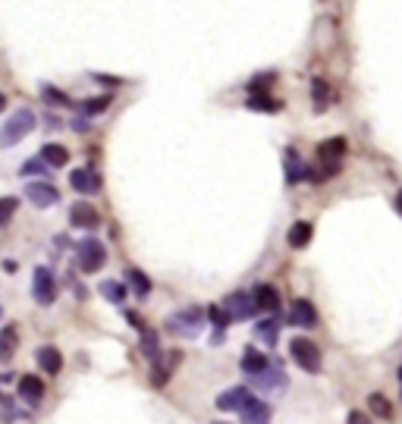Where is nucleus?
<instances>
[{"instance_id":"nucleus-20","label":"nucleus","mask_w":402,"mask_h":424,"mask_svg":"<svg viewBox=\"0 0 402 424\" xmlns=\"http://www.w3.org/2000/svg\"><path fill=\"white\" fill-rule=\"evenodd\" d=\"M19 346V333H16V324H7V327L0 330V362H10Z\"/></svg>"},{"instance_id":"nucleus-32","label":"nucleus","mask_w":402,"mask_h":424,"mask_svg":"<svg viewBox=\"0 0 402 424\" xmlns=\"http://www.w3.org/2000/svg\"><path fill=\"white\" fill-rule=\"evenodd\" d=\"M110 101H113V95H98L95 101H85V104H82V110L91 117V113H101V110H107V107H110Z\"/></svg>"},{"instance_id":"nucleus-37","label":"nucleus","mask_w":402,"mask_h":424,"mask_svg":"<svg viewBox=\"0 0 402 424\" xmlns=\"http://www.w3.org/2000/svg\"><path fill=\"white\" fill-rule=\"evenodd\" d=\"M89 126H91V123H85V120H73V129H75V132H85Z\"/></svg>"},{"instance_id":"nucleus-12","label":"nucleus","mask_w":402,"mask_h":424,"mask_svg":"<svg viewBox=\"0 0 402 424\" xmlns=\"http://www.w3.org/2000/svg\"><path fill=\"white\" fill-rule=\"evenodd\" d=\"M16 393H19V399H26L28 405H38L44 396V383L35 374H22L19 383H16Z\"/></svg>"},{"instance_id":"nucleus-4","label":"nucleus","mask_w":402,"mask_h":424,"mask_svg":"<svg viewBox=\"0 0 402 424\" xmlns=\"http://www.w3.org/2000/svg\"><path fill=\"white\" fill-rule=\"evenodd\" d=\"M75 255H79V267L85 274H98L107 261V248H104L101 239H82L75 246Z\"/></svg>"},{"instance_id":"nucleus-40","label":"nucleus","mask_w":402,"mask_h":424,"mask_svg":"<svg viewBox=\"0 0 402 424\" xmlns=\"http://www.w3.org/2000/svg\"><path fill=\"white\" fill-rule=\"evenodd\" d=\"M399 387H402V368H399Z\"/></svg>"},{"instance_id":"nucleus-21","label":"nucleus","mask_w":402,"mask_h":424,"mask_svg":"<svg viewBox=\"0 0 402 424\" xmlns=\"http://www.w3.org/2000/svg\"><path fill=\"white\" fill-rule=\"evenodd\" d=\"M267 368H271V362H267V356H264V352H258V349H248L246 356H242V371H246L248 377L261 374V371H267Z\"/></svg>"},{"instance_id":"nucleus-26","label":"nucleus","mask_w":402,"mask_h":424,"mask_svg":"<svg viewBox=\"0 0 402 424\" xmlns=\"http://www.w3.org/2000/svg\"><path fill=\"white\" fill-rule=\"evenodd\" d=\"M368 409L374 412L377 418H393V405H390V399L383 396V393H371V396H368Z\"/></svg>"},{"instance_id":"nucleus-24","label":"nucleus","mask_w":402,"mask_h":424,"mask_svg":"<svg viewBox=\"0 0 402 424\" xmlns=\"http://www.w3.org/2000/svg\"><path fill=\"white\" fill-rule=\"evenodd\" d=\"M255 336H258V340H264L267 346H277V336H280V324H277V321H271V317H267V321L255 324Z\"/></svg>"},{"instance_id":"nucleus-42","label":"nucleus","mask_w":402,"mask_h":424,"mask_svg":"<svg viewBox=\"0 0 402 424\" xmlns=\"http://www.w3.org/2000/svg\"><path fill=\"white\" fill-rule=\"evenodd\" d=\"M0 317H3V308H0Z\"/></svg>"},{"instance_id":"nucleus-28","label":"nucleus","mask_w":402,"mask_h":424,"mask_svg":"<svg viewBox=\"0 0 402 424\" xmlns=\"http://www.w3.org/2000/svg\"><path fill=\"white\" fill-rule=\"evenodd\" d=\"M176 365H179V352H173L167 365H154V387H161V383L170 380V371L176 368Z\"/></svg>"},{"instance_id":"nucleus-1","label":"nucleus","mask_w":402,"mask_h":424,"mask_svg":"<svg viewBox=\"0 0 402 424\" xmlns=\"http://www.w3.org/2000/svg\"><path fill=\"white\" fill-rule=\"evenodd\" d=\"M35 123H38V120H35V113L28 107H19L13 113V117L7 120V123L0 126V148H13V145H19L22 138L28 136V132L35 129Z\"/></svg>"},{"instance_id":"nucleus-25","label":"nucleus","mask_w":402,"mask_h":424,"mask_svg":"<svg viewBox=\"0 0 402 424\" xmlns=\"http://www.w3.org/2000/svg\"><path fill=\"white\" fill-rule=\"evenodd\" d=\"M98 289H101V295L107 302H113V305H120V302L126 299V286H123V283H116V280H104Z\"/></svg>"},{"instance_id":"nucleus-16","label":"nucleus","mask_w":402,"mask_h":424,"mask_svg":"<svg viewBox=\"0 0 402 424\" xmlns=\"http://www.w3.org/2000/svg\"><path fill=\"white\" fill-rule=\"evenodd\" d=\"M252 383L258 387V390L271 393V390H283V387H286V377L280 374V371L267 368V371H261V374H255V377H252Z\"/></svg>"},{"instance_id":"nucleus-19","label":"nucleus","mask_w":402,"mask_h":424,"mask_svg":"<svg viewBox=\"0 0 402 424\" xmlns=\"http://www.w3.org/2000/svg\"><path fill=\"white\" fill-rule=\"evenodd\" d=\"M255 305H258L261 311H277L280 308V293L271 286V283H261V286L255 289Z\"/></svg>"},{"instance_id":"nucleus-30","label":"nucleus","mask_w":402,"mask_h":424,"mask_svg":"<svg viewBox=\"0 0 402 424\" xmlns=\"http://www.w3.org/2000/svg\"><path fill=\"white\" fill-rule=\"evenodd\" d=\"M48 170H51V167L44 164L42 158H32V160H26V164L19 167V173H22V176H44V173H48Z\"/></svg>"},{"instance_id":"nucleus-29","label":"nucleus","mask_w":402,"mask_h":424,"mask_svg":"<svg viewBox=\"0 0 402 424\" xmlns=\"http://www.w3.org/2000/svg\"><path fill=\"white\" fill-rule=\"evenodd\" d=\"M16 208H19V199H13V195H3V199H0V226L10 223V217L16 214Z\"/></svg>"},{"instance_id":"nucleus-38","label":"nucleus","mask_w":402,"mask_h":424,"mask_svg":"<svg viewBox=\"0 0 402 424\" xmlns=\"http://www.w3.org/2000/svg\"><path fill=\"white\" fill-rule=\"evenodd\" d=\"M396 211H399V214H402V189H399V192H396Z\"/></svg>"},{"instance_id":"nucleus-34","label":"nucleus","mask_w":402,"mask_h":424,"mask_svg":"<svg viewBox=\"0 0 402 424\" xmlns=\"http://www.w3.org/2000/svg\"><path fill=\"white\" fill-rule=\"evenodd\" d=\"M142 352H145V356H148V358H154L157 356V336L154 333H148V330H142Z\"/></svg>"},{"instance_id":"nucleus-5","label":"nucleus","mask_w":402,"mask_h":424,"mask_svg":"<svg viewBox=\"0 0 402 424\" xmlns=\"http://www.w3.org/2000/svg\"><path fill=\"white\" fill-rule=\"evenodd\" d=\"M32 295L38 305H54L57 302V280H54V270H51V267H35Z\"/></svg>"},{"instance_id":"nucleus-8","label":"nucleus","mask_w":402,"mask_h":424,"mask_svg":"<svg viewBox=\"0 0 402 424\" xmlns=\"http://www.w3.org/2000/svg\"><path fill=\"white\" fill-rule=\"evenodd\" d=\"M26 199L32 201L35 208H54L60 201V192L51 183H28L26 185Z\"/></svg>"},{"instance_id":"nucleus-31","label":"nucleus","mask_w":402,"mask_h":424,"mask_svg":"<svg viewBox=\"0 0 402 424\" xmlns=\"http://www.w3.org/2000/svg\"><path fill=\"white\" fill-rule=\"evenodd\" d=\"M42 95L48 98V104H63V107H69V95L66 91H60V89H54V85H42Z\"/></svg>"},{"instance_id":"nucleus-13","label":"nucleus","mask_w":402,"mask_h":424,"mask_svg":"<svg viewBox=\"0 0 402 424\" xmlns=\"http://www.w3.org/2000/svg\"><path fill=\"white\" fill-rule=\"evenodd\" d=\"M35 362H38V368H42L44 374H60L63 371V356L57 346H42V349L35 352Z\"/></svg>"},{"instance_id":"nucleus-7","label":"nucleus","mask_w":402,"mask_h":424,"mask_svg":"<svg viewBox=\"0 0 402 424\" xmlns=\"http://www.w3.org/2000/svg\"><path fill=\"white\" fill-rule=\"evenodd\" d=\"M69 185H73L79 195H95V192H101V176H98L91 167H79V170L69 173Z\"/></svg>"},{"instance_id":"nucleus-17","label":"nucleus","mask_w":402,"mask_h":424,"mask_svg":"<svg viewBox=\"0 0 402 424\" xmlns=\"http://www.w3.org/2000/svg\"><path fill=\"white\" fill-rule=\"evenodd\" d=\"M239 415H242V421L246 424H267L271 421V415H273V409L264 403V399H255V403L248 405L246 412H239Z\"/></svg>"},{"instance_id":"nucleus-27","label":"nucleus","mask_w":402,"mask_h":424,"mask_svg":"<svg viewBox=\"0 0 402 424\" xmlns=\"http://www.w3.org/2000/svg\"><path fill=\"white\" fill-rule=\"evenodd\" d=\"M246 104H248L252 110H264V113H277V110L283 107V104L273 101L271 95H248V101H246Z\"/></svg>"},{"instance_id":"nucleus-35","label":"nucleus","mask_w":402,"mask_h":424,"mask_svg":"<svg viewBox=\"0 0 402 424\" xmlns=\"http://www.w3.org/2000/svg\"><path fill=\"white\" fill-rule=\"evenodd\" d=\"M346 421H349V424H371V421H368V415H365V412H358V409H355V412H349V418H346Z\"/></svg>"},{"instance_id":"nucleus-36","label":"nucleus","mask_w":402,"mask_h":424,"mask_svg":"<svg viewBox=\"0 0 402 424\" xmlns=\"http://www.w3.org/2000/svg\"><path fill=\"white\" fill-rule=\"evenodd\" d=\"M126 321H129V324H132V327H136V330H145L142 317H138V315H132V311H126Z\"/></svg>"},{"instance_id":"nucleus-33","label":"nucleus","mask_w":402,"mask_h":424,"mask_svg":"<svg viewBox=\"0 0 402 424\" xmlns=\"http://www.w3.org/2000/svg\"><path fill=\"white\" fill-rule=\"evenodd\" d=\"M208 317H211V324L217 330H226V327H230V321H232L230 311H223V308H214V305L208 308Z\"/></svg>"},{"instance_id":"nucleus-39","label":"nucleus","mask_w":402,"mask_h":424,"mask_svg":"<svg viewBox=\"0 0 402 424\" xmlns=\"http://www.w3.org/2000/svg\"><path fill=\"white\" fill-rule=\"evenodd\" d=\"M3 110H7V95L0 91V113H3Z\"/></svg>"},{"instance_id":"nucleus-3","label":"nucleus","mask_w":402,"mask_h":424,"mask_svg":"<svg viewBox=\"0 0 402 424\" xmlns=\"http://www.w3.org/2000/svg\"><path fill=\"white\" fill-rule=\"evenodd\" d=\"M201 327H205V317H201L198 308H183V311H176V315L167 321V330H170L173 336H189V340L201 333Z\"/></svg>"},{"instance_id":"nucleus-23","label":"nucleus","mask_w":402,"mask_h":424,"mask_svg":"<svg viewBox=\"0 0 402 424\" xmlns=\"http://www.w3.org/2000/svg\"><path fill=\"white\" fill-rule=\"evenodd\" d=\"M126 280H129L132 293H136L138 299H148V295H151V280L142 274V270H138V267H132V270H126Z\"/></svg>"},{"instance_id":"nucleus-11","label":"nucleus","mask_w":402,"mask_h":424,"mask_svg":"<svg viewBox=\"0 0 402 424\" xmlns=\"http://www.w3.org/2000/svg\"><path fill=\"white\" fill-rule=\"evenodd\" d=\"M226 311H230V317L236 321V317H252L255 311H258V305H255V295H248V293H232V295H226Z\"/></svg>"},{"instance_id":"nucleus-10","label":"nucleus","mask_w":402,"mask_h":424,"mask_svg":"<svg viewBox=\"0 0 402 424\" xmlns=\"http://www.w3.org/2000/svg\"><path fill=\"white\" fill-rule=\"evenodd\" d=\"M289 324L293 327H318V311H314V305L308 299H295L293 305H289Z\"/></svg>"},{"instance_id":"nucleus-9","label":"nucleus","mask_w":402,"mask_h":424,"mask_svg":"<svg viewBox=\"0 0 402 424\" xmlns=\"http://www.w3.org/2000/svg\"><path fill=\"white\" fill-rule=\"evenodd\" d=\"M69 223H73L75 230H95V226L101 223V217H98L95 205H89V201H75V205L69 208Z\"/></svg>"},{"instance_id":"nucleus-22","label":"nucleus","mask_w":402,"mask_h":424,"mask_svg":"<svg viewBox=\"0 0 402 424\" xmlns=\"http://www.w3.org/2000/svg\"><path fill=\"white\" fill-rule=\"evenodd\" d=\"M42 160H44L48 167H63V164L69 160V151L63 148V145H57V142H48V145L42 148Z\"/></svg>"},{"instance_id":"nucleus-15","label":"nucleus","mask_w":402,"mask_h":424,"mask_svg":"<svg viewBox=\"0 0 402 424\" xmlns=\"http://www.w3.org/2000/svg\"><path fill=\"white\" fill-rule=\"evenodd\" d=\"M311 236H314V226L308 223V220H295V223L289 226L286 242H289L293 248H305L308 242H311Z\"/></svg>"},{"instance_id":"nucleus-18","label":"nucleus","mask_w":402,"mask_h":424,"mask_svg":"<svg viewBox=\"0 0 402 424\" xmlns=\"http://www.w3.org/2000/svg\"><path fill=\"white\" fill-rule=\"evenodd\" d=\"M299 179H308V167L302 164L299 151L289 148V151H286V183H289V185H295Z\"/></svg>"},{"instance_id":"nucleus-2","label":"nucleus","mask_w":402,"mask_h":424,"mask_svg":"<svg viewBox=\"0 0 402 424\" xmlns=\"http://www.w3.org/2000/svg\"><path fill=\"white\" fill-rule=\"evenodd\" d=\"M289 356H293V362L299 365L302 371H308V374H318L320 371V349L311 340H305V336L289 340Z\"/></svg>"},{"instance_id":"nucleus-6","label":"nucleus","mask_w":402,"mask_h":424,"mask_svg":"<svg viewBox=\"0 0 402 424\" xmlns=\"http://www.w3.org/2000/svg\"><path fill=\"white\" fill-rule=\"evenodd\" d=\"M255 399H258V396H255L248 387H230V390H223L217 396V409H223V412H246Z\"/></svg>"},{"instance_id":"nucleus-14","label":"nucleus","mask_w":402,"mask_h":424,"mask_svg":"<svg viewBox=\"0 0 402 424\" xmlns=\"http://www.w3.org/2000/svg\"><path fill=\"white\" fill-rule=\"evenodd\" d=\"M330 101H334V89H330V82L327 79H314L311 82V107H314V113H324V110L330 107Z\"/></svg>"},{"instance_id":"nucleus-41","label":"nucleus","mask_w":402,"mask_h":424,"mask_svg":"<svg viewBox=\"0 0 402 424\" xmlns=\"http://www.w3.org/2000/svg\"><path fill=\"white\" fill-rule=\"evenodd\" d=\"M214 424H230V421H214Z\"/></svg>"}]
</instances>
